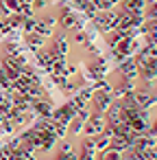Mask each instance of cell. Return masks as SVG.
<instances>
[{
  "label": "cell",
  "instance_id": "obj_1",
  "mask_svg": "<svg viewBox=\"0 0 157 160\" xmlns=\"http://www.w3.org/2000/svg\"><path fill=\"white\" fill-rule=\"evenodd\" d=\"M83 66H85V72L90 75V79H94V81L105 79V75L109 72L107 59H105V57H103V55H100L96 48L83 55Z\"/></svg>",
  "mask_w": 157,
  "mask_h": 160
},
{
  "label": "cell",
  "instance_id": "obj_2",
  "mask_svg": "<svg viewBox=\"0 0 157 160\" xmlns=\"http://www.w3.org/2000/svg\"><path fill=\"white\" fill-rule=\"evenodd\" d=\"M92 22H94L96 31L107 33V31L116 29V13H113L111 9H109V11H96V13L92 16Z\"/></svg>",
  "mask_w": 157,
  "mask_h": 160
},
{
  "label": "cell",
  "instance_id": "obj_3",
  "mask_svg": "<svg viewBox=\"0 0 157 160\" xmlns=\"http://www.w3.org/2000/svg\"><path fill=\"white\" fill-rule=\"evenodd\" d=\"M44 42H46V38L44 35H39L37 31H26L24 35H22V44L29 48V51H39L42 46H44Z\"/></svg>",
  "mask_w": 157,
  "mask_h": 160
},
{
  "label": "cell",
  "instance_id": "obj_4",
  "mask_svg": "<svg viewBox=\"0 0 157 160\" xmlns=\"http://www.w3.org/2000/svg\"><path fill=\"white\" fill-rule=\"evenodd\" d=\"M94 160H120V153L111 151V149H103V151L94 153Z\"/></svg>",
  "mask_w": 157,
  "mask_h": 160
},
{
  "label": "cell",
  "instance_id": "obj_5",
  "mask_svg": "<svg viewBox=\"0 0 157 160\" xmlns=\"http://www.w3.org/2000/svg\"><path fill=\"white\" fill-rule=\"evenodd\" d=\"M2 145H5V142H2V140H0V147H2Z\"/></svg>",
  "mask_w": 157,
  "mask_h": 160
}]
</instances>
